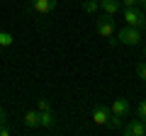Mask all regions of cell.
Segmentation results:
<instances>
[{
    "instance_id": "cell-14",
    "label": "cell",
    "mask_w": 146,
    "mask_h": 136,
    "mask_svg": "<svg viewBox=\"0 0 146 136\" xmlns=\"http://www.w3.org/2000/svg\"><path fill=\"white\" fill-rule=\"evenodd\" d=\"M136 117L139 119H146V100H141L139 105H136Z\"/></svg>"
},
{
    "instance_id": "cell-23",
    "label": "cell",
    "mask_w": 146,
    "mask_h": 136,
    "mask_svg": "<svg viewBox=\"0 0 146 136\" xmlns=\"http://www.w3.org/2000/svg\"><path fill=\"white\" fill-rule=\"evenodd\" d=\"M144 129H146V119H144Z\"/></svg>"
},
{
    "instance_id": "cell-19",
    "label": "cell",
    "mask_w": 146,
    "mask_h": 136,
    "mask_svg": "<svg viewBox=\"0 0 146 136\" xmlns=\"http://www.w3.org/2000/svg\"><path fill=\"white\" fill-rule=\"evenodd\" d=\"M5 119H7V114H5V110L0 107V124H5Z\"/></svg>"
},
{
    "instance_id": "cell-1",
    "label": "cell",
    "mask_w": 146,
    "mask_h": 136,
    "mask_svg": "<svg viewBox=\"0 0 146 136\" xmlns=\"http://www.w3.org/2000/svg\"><path fill=\"white\" fill-rule=\"evenodd\" d=\"M95 29H98V34L100 37H105V39H110V44L115 46V44H119L117 42V24H115V15H105L102 12V17H100L98 22H95Z\"/></svg>"
},
{
    "instance_id": "cell-13",
    "label": "cell",
    "mask_w": 146,
    "mask_h": 136,
    "mask_svg": "<svg viewBox=\"0 0 146 136\" xmlns=\"http://www.w3.org/2000/svg\"><path fill=\"white\" fill-rule=\"evenodd\" d=\"M12 44H15V39H12V34H10V32H0V49H3V46H12Z\"/></svg>"
},
{
    "instance_id": "cell-22",
    "label": "cell",
    "mask_w": 146,
    "mask_h": 136,
    "mask_svg": "<svg viewBox=\"0 0 146 136\" xmlns=\"http://www.w3.org/2000/svg\"><path fill=\"white\" fill-rule=\"evenodd\" d=\"M144 58H146V46H144Z\"/></svg>"
},
{
    "instance_id": "cell-8",
    "label": "cell",
    "mask_w": 146,
    "mask_h": 136,
    "mask_svg": "<svg viewBox=\"0 0 146 136\" xmlns=\"http://www.w3.org/2000/svg\"><path fill=\"white\" fill-rule=\"evenodd\" d=\"M107 117H110V110L105 105H95L93 107V121H95V124H105Z\"/></svg>"
},
{
    "instance_id": "cell-5",
    "label": "cell",
    "mask_w": 146,
    "mask_h": 136,
    "mask_svg": "<svg viewBox=\"0 0 146 136\" xmlns=\"http://www.w3.org/2000/svg\"><path fill=\"white\" fill-rule=\"evenodd\" d=\"M58 0H29V7L36 12V15H49V12L56 10Z\"/></svg>"
},
{
    "instance_id": "cell-15",
    "label": "cell",
    "mask_w": 146,
    "mask_h": 136,
    "mask_svg": "<svg viewBox=\"0 0 146 136\" xmlns=\"http://www.w3.org/2000/svg\"><path fill=\"white\" fill-rule=\"evenodd\" d=\"M136 75H139L141 80H146V61H139V63H136Z\"/></svg>"
},
{
    "instance_id": "cell-6",
    "label": "cell",
    "mask_w": 146,
    "mask_h": 136,
    "mask_svg": "<svg viewBox=\"0 0 146 136\" xmlns=\"http://www.w3.org/2000/svg\"><path fill=\"white\" fill-rule=\"evenodd\" d=\"M100 10H102L105 15H117V12L122 10V3L119 0H100Z\"/></svg>"
},
{
    "instance_id": "cell-18",
    "label": "cell",
    "mask_w": 146,
    "mask_h": 136,
    "mask_svg": "<svg viewBox=\"0 0 146 136\" xmlns=\"http://www.w3.org/2000/svg\"><path fill=\"white\" fill-rule=\"evenodd\" d=\"M0 136H10V129L5 124H0Z\"/></svg>"
},
{
    "instance_id": "cell-3",
    "label": "cell",
    "mask_w": 146,
    "mask_h": 136,
    "mask_svg": "<svg viewBox=\"0 0 146 136\" xmlns=\"http://www.w3.org/2000/svg\"><path fill=\"white\" fill-rule=\"evenodd\" d=\"M122 20H124L129 27H136V29H144L146 27V15L141 12V7H124Z\"/></svg>"
},
{
    "instance_id": "cell-4",
    "label": "cell",
    "mask_w": 146,
    "mask_h": 136,
    "mask_svg": "<svg viewBox=\"0 0 146 136\" xmlns=\"http://www.w3.org/2000/svg\"><path fill=\"white\" fill-rule=\"evenodd\" d=\"M122 134L124 136H146L144 119H129L124 126H122Z\"/></svg>"
},
{
    "instance_id": "cell-7",
    "label": "cell",
    "mask_w": 146,
    "mask_h": 136,
    "mask_svg": "<svg viewBox=\"0 0 146 136\" xmlns=\"http://www.w3.org/2000/svg\"><path fill=\"white\" fill-rule=\"evenodd\" d=\"M110 112H115V114H119V117H127L129 114V100H124V97L115 100L112 107H110Z\"/></svg>"
},
{
    "instance_id": "cell-12",
    "label": "cell",
    "mask_w": 146,
    "mask_h": 136,
    "mask_svg": "<svg viewBox=\"0 0 146 136\" xmlns=\"http://www.w3.org/2000/svg\"><path fill=\"white\" fill-rule=\"evenodd\" d=\"M100 10V0H85L83 3V12L85 15H95Z\"/></svg>"
},
{
    "instance_id": "cell-2",
    "label": "cell",
    "mask_w": 146,
    "mask_h": 136,
    "mask_svg": "<svg viewBox=\"0 0 146 136\" xmlns=\"http://www.w3.org/2000/svg\"><path fill=\"white\" fill-rule=\"evenodd\" d=\"M117 37V42H122V44H127V46H136V44L141 42V29H136V27H129V24H124L119 32L115 34Z\"/></svg>"
},
{
    "instance_id": "cell-17",
    "label": "cell",
    "mask_w": 146,
    "mask_h": 136,
    "mask_svg": "<svg viewBox=\"0 0 146 136\" xmlns=\"http://www.w3.org/2000/svg\"><path fill=\"white\" fill-rule=\"evenodd\" d=\"M119 3H122V7H136L139 5L136 0H119Z\"/></svg>"
},
{
    "instance_id": "cell-21",
    "label": "cell",
    "mask_w": 146,
    "mask_h": 136,
    "mask_svg": "<svg viewBox=\"0 0 146 136\" xmlns=\"http://www.w3.org/2000/svg\"><path fill=\"white\" fill-rule=\"evenodd\" d=\"M141 7H144V10H141V12H144V15H146V5H141Z\"/></svg>"
},
{
    "instance_id": "cell-11",
    "label": "cell",
    "mask_w": 146,
    "mask_h": 136,
    "mask_svg": "<svg viewBox=\"0 0 146 136\" xmlns=\"http://www.w3.org/2000/svg\"><path fill=\"white\" fill-rule=\"evenodd\" d=\"M122 119H124V117L115 114V112H110V117H107V121H105V126H110V129H122Z\"/></svg>"
},
{
    "instance_id": "cell-24",
    "label": "cell",
    "mask_w": 146,
    "mask_h": 136,
    "mask_svg": "<svg viewBox=\"0 0 146 136\" xmlns=\"http://www.w3.org/2000/svg\"><path fill=\"white\" fill-rule=\"evenodd\" d=\"M0 32H3V29H0Z\"/></svg>"
},
{
    "instance_id": "cell-16",
    "label": "cell",
    "mask_w": 146,
    "mask_h": 136,
    "mask_svg": "<svg viewBox=\"0 0 146 136\" xmlns=\"http://www.w3.org/2000/svg\"><path fill=\"white\" fill-rule=\"evenodd\" d=\"M42 110H51L49 100H36V112H42Z\"/></svg>"
},
{
    "instance_id": "cell-10",
    "label": "cell",
    "mask_w": 146,
    "mask_h": 136,
    "mask_svg": "<svg viewBox=\"0 0 146 136\" xmlns=\"http://www.w3.org/2000/svg\"><path fill=\"white\" fill-rule=\"evenodd\" d=\"M25 126L27 129H36V126H39V112L36 110L25 112Z\"/></svg>"
},
{
    "instance_id": "cell-9",
    "label": "cell",
    "mask_w": 146,
    "mask_h": 136,
    "mask_svg": "<svg viewBox=\"0 0 146 136\" xmlns=\"http://www.w3.org/2000/svg\"><path fill=\"white\" fill-rule=\"evenodd\" d=\"M54 124H56V117H54L51 110H42V112H39V126H44V129H51Z\"/></svg>"
},
{
    "instance_id": "cell-20",
    "label": "cell",
    "mask_w": 146,
    "mask_h": 136,
    "mask_svg": "<svg viewBox=\"0 0 146 136\" xmlns=\"http://www.w3.org/2000/svg\"><path fill=\"white\" fill-rule=\"evenodd\" d=\"M136 3H139V5H146V0H136Z\"/></svg>"
}]
</instances>
